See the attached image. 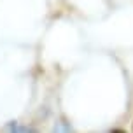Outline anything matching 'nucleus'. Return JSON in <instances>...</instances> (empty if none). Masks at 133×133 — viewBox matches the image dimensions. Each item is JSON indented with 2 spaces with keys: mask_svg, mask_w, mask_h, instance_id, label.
I'll return each mask as SVG.
<instances>
[]
</instances>
